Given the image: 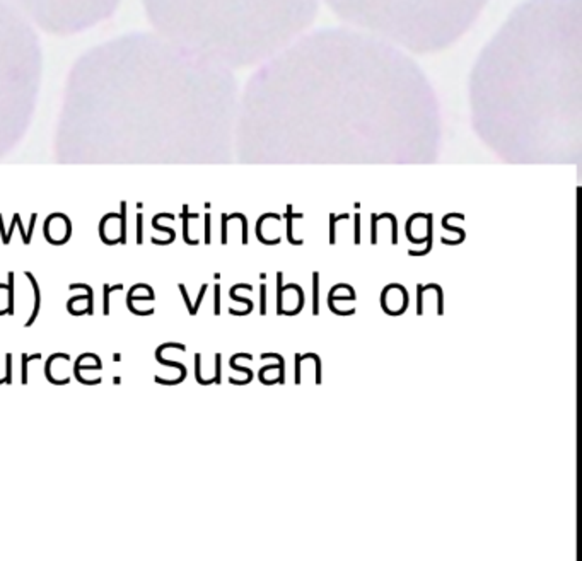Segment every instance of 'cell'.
I'll list each match as a JSON object with an SVG mask.
<instances>
[{
	"label": "cell",
	"mask_w": 582,
	"mask_h": 561,
	"mask_svg": "<svg viewBox=\"0 0 582 561\" xmlns=\"http://www.w3.org/2000/svg\"><path fill=\"white\" fill-rule=\"evenodd\" d=\"M161 3L157 14L172 43L224 67L263 63L302 36L317 10V0H161Z\"/></svg>",
	"instance_id": "cell-3"
},
{
	"label": "cell",
	"mask_w": 582,
	"mask_h": 561,
	"mask_svg": "<svg viewBox=\"0 0 582 561\" xmlns=\"http://www.w3.org/2000/svg\"><path fill=\"white\" fill-rule=\"evenodd\" d=\"M311 358L316 362V382L321 384V360H319V357H317V355H315V353H311Z\"/></svg>",
	"instance_id": "cell-15"
},
{
	"label": "cell",
	"mask_w": 582,
	"mask_h": 561,
	"mask_svg": "<svg viewBox=\"0 0 582 561\" xmlns=\"http://www.w3.org/2000/svg\"><path fill=\"white\" fill-rule=\"evenodd\" d=\"M9 285H7V294H9V305H7V314H14V273L9 271Z\"/></svg>",
	"instance_id": "cell-6"
},
{
	"label": "cell",
	"mask_w": 582,
	"mask_h": 561,
	"mask_svg": "<svg viewBox=\"0 0 582 561\" xmlns=\"http://www.w3.org/2000/svg\"><path fill=\"white\" fill-rule=\"evenodd\" d=\"M579 5L524 3L482 51L471 109L485 142H581Z\"/></svg>",
	"instance_id": "cell-2"
},
{
	"label": "cell",
	"mask_w": 582,
	"mask_h": 561,
	"mask_svg": "<svg viewBox=\"0 0 582 561\" xmlns=\"http://www.w3.org/2000/svg\"><path fill=\"white\" fill-rule=\"evenodd\" d=\"M355 29L401 50L436 51L458 41L488 0H326Z\"/></svg>",
	"instance_id": "cell-4"
},
{
	"label": "cell",
	"mask_w": 582,
	"mask_h": 561,
	"mask_svg": "<svg viewBox=\"0 0 582 561\" xmlns=\"http://www.w3.org/2000/svg\"><path fill=\"white\" fill-rule=\"evenodd\" d=\"M215 316L220 314V285L215 283V307H214Z\"/></svg>",
	"instance_id": "cell-11"
},
{
	"label": "cell",
	"mask_w": 582,
	"mask_h": 561,
	"mask_svg": "<svg viewBox=\"0 0 582 561\" xmlns=\"http://www.w3.org/2000/svg\"><path fill=\"white\" fill-rule=\"evenodd\" d=\"M5 367H7L5 384H10V382H12V355H10V353L5 355Z\"/></svg>",
	"instance_id": "cell-10"
},
{
	"label": "cell",
	"mask_w": 582,
	"mask_h": 561,
	"mask_svg": "<svg viewBox=\"0 0 582 561\" xmlns=\"http://www.w3.org/2000/svg\"><path fill=\"white\" fill-rule=\"evenodd\" d=\"M207 288H209V285H207V283H203V285H202V288H200L198 299H196L195 305H193V314H196V312H198V307H200V304H202V299H203V295H205V290H207Z\"/></svg>",
	"instance_id": "cell-12"
},
{
	"label": "cell",
	"mask_w": 582,
	"mask_h": 561,
	"mask_svg": "<svg viewBox=\"0 0 582 561\" xmlns=\"http://www.w3.org/2000/svg\"><path fill=\"white\" fill-rule=\"evenodd\" d=\"M260 292H262V307H260V312L267 314V285L263 283L260 287Z\"/></svg>",
	"instance_id": "cell-13"
},
{
	"label": "cell",
	"mask_w": 582,
	"mask_h": 561,
	"mask_svg": "<svg viewBox=\"0 0 582 561\" xmlns=\"http://www.w3.org/2000/svg\"><path fill=\"white\" fill-rule=\"evenodd\" d=\"M215 369H217V375H215V384H220V353L215 355Z\"/></svg>",
	"instance_id": "cell-17"
},
{
	"label": "cell",
	"mask_w": 582,
	"mask_h": 561,
	"mask_svg": "<svg viewBox=\"0 0 582 561\" xmlns=\"http://www.w3.org/2000/svg\"><path fill=\"white\" fill-rule=\"evenodd\" d=\"M277 278H278V292H277V314H278V316H282V314H284V309H282V295H284V287H282V271H278V273H277Z\"/></svg>",
	"instance_id": "cell-8"
},
{
	"label": "cell",
	"mask_w": 582,
	"mask_h": 561,
	"mask_svg": "<svg viewBox=\"0 0 582 561\" xmlns=\"http://www.w3.org/2000/svg\"><path fill=\"white\" fill-rule=\"evenodd\" d=\"M179 290H181V295H183V299H185V304H186V307H188L190 316H192V302H190V297H188V294H186V288H185V285H183V283H179Z\"/></svg>",
	"instance_id": "cell-16"
},
{
	"label": "cell",
	"mask_w": 582,
	"mask_h": 561,
	"mask_svg": "<svg viewBox=\"0 0 582 561\" xmlns=\"http://www.w3.org/2000/svg\"><path fill=\"white\" fill-rule=\"evenodd\" d=\"M137 242L142 244V215H139V232H137Z\"/></svg>",
	"instance_id": "cell-18"
},
{
	"label": "cell",
	"mask_w": 582,
	"mask_h": 561,
	"mask_svg": "<svg viewBox=\"0 0 582 561\" xmlns=\"http://www.w3.org/2000/svg\"><path fill=\"white\" fill-rule=\"evenodd\" d=\"M27 277V280L31 281V285H33V290H34V309H33V312H31V317L29 319H27V323H26V327H29L31 324L34 323V321H36V316H38V312H40V305H41V294H40V287H38V281H36V278L33 277V275L29 273V271H26V273H24Z\"/></svg>",
	"instance_id": "cell-5"
},
{
	"label": "cell",
	"mask_w": 582,
	"mask_h": 561,
	"mask_svg": "<svg viewBox=\"0 0 582 561\" xmlns=\"http://www.w3.org/2000/svg\"><path fill=\"white\" fill-rule=\"evenodd\" d=\"M3 382H5V379H2V380H0V384H3Z\"/></svg>",
	"instance_id": "cell-19"
},
{
	"label": "cell",
	"mask_w": 582,
	"mask_h": 561,
	"mask_svg": "<svg viewBox=\"0 0 582 561\" xmlns=\"http://www.w3.org/2000/svg\"><path fill=\"white\" fill-rule=\"evenodd\" d=\"M436 96L394 45L361 29L302 34L251 77L234 142L436 143Z\"/></svg>",
	"instance_id": "cell-1"
},
{
	"label": "cell",
	"mask_w": 582,
	"mask_h": 561,
	"mask_svg": "<svg viewBox=\"0 0 582 561\" xmlns=\"http://www.w3.org/2000/svg\"><path fill=\"white\" fill-rule=\"evenodd\" d=\"M41 358L40 353H34V355H26L23 353V384H27V363L31 362V360H38Z\"/></svg>",
	"instance_id": "cell-7"
},
{
	"label": "cell",
	"mask_w": 582,
	"mask_h": 561,
	"mask_svg": "<svg viewBox=\"0 0 582 561\" xmlns=\"http://www.w3.org/2000/svg\"><path fill=\"white\" fill-rule=\"evenodd\" d=\"M317 271L313 273V285H315V292H313V314H317Z\"/></svg>",
	"instance_id": "cell-9"
},
{
	"label": "cell",
	"mask_w": 582,
	"mask_h": 561,
	"mask_svg": "<svg viewBox=\"0 0 582 561\" xmlns=\"http://www.w3.org/2000/svg\"><path fill=\"white\" fill-rule=\"evenodd\" d=\"M109 294H111V287L104 285V314H109Z\"/></svg>",
	"instance_id": "cell-14"
}]
</instances>
